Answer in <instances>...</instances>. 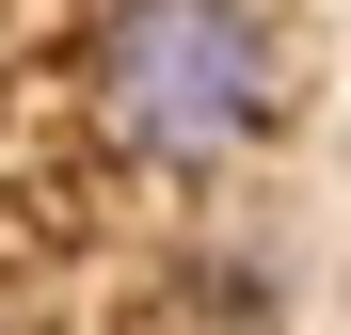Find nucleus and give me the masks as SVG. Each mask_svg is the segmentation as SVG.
<instances>
[{
    "label": "nucleus",
    "instance_id": "f257e3e1",
    "mask_svg": "<svg viewBox=\"0 0 351 335\" xmlns=\"http://www.w3.org/2000/svg\"><path fill=\"white\" fill-rule=\"evenodd\" d=\"M80 96L96 144L144 176H223L287 128V32L256 0H96L80 32Z\"/></svg>",
    "mask_w": 351,
    "mask_h": 335
}]
</instances>
